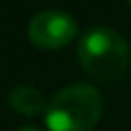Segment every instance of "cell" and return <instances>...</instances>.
Wrapping results in <instances>:
<instances>
[{
    "label": "cell",
    "instance_id": "1",
    "mask_svg": "<svg viewBox=\"0 0 131 131\" xmlns=\"http://www.w3.org/2000/svg\"><path fill=\"white\" fill-rule=\"evenodd\" d=\"M103 114V96L94 85H68L48 103L44 118L50 131H92Z\"/></svg>",
    "mask_w": 131,
    "mask_h": 131
},
{
    "label": "cell",
    "instance_id": "2",
    "mask_svg": "<svg viewBox=\"0 0 131 131\" xmlns=\"http://www.w3.org/2000/svg\"><path fill=\"white\" fill-rule=\"evenodd\" d=\"M77 57L90 77L98 81H114L125 74L129 66V46L116 31L96 26L81 37Z\"/></svg>",
    "mask_w": 131,
    "mask_h": 131
},
{
    "label": "cell",
    "instance_id": "3",
    "mask_svg": "<svg viewBox=\"0 0 131 131\" xmlns=\"http://www.w3.org/2000/svg\"><path fill=\"white\" fill-rule=\"evenodd\" d=\"M77 22L63 11H42L28 24V39L33 46L44 50H57L63 48L74 39Z\"/></svg>",
    "mask_w": 131,
    "mask_h": 131
},
{
    "label": "cell",
    "instance_id": "4",
    "mask_svg": "<svg viewBox=\"0 0 131 131\" xmlns=\"http://www.w3.org/2000/svg\"><path fill=\"white\" fill-rule=\"evenodd\" d=\"M9 105L15 109L18 114L24 116H37V114L46 112L48 103L44 94L33 85H18L9 92Z\"/></svg>",
    "mask_w": 131,
    "mask_h": 131
},
{
    "label": "cell",
    "instance_id": "5",
    "mask_svg": "<svg viewBox=\"0 0 131 131\" xmlns=\"http://www.w3.org/2000/svg\"><path fill=\"white\" fill-rule=\"evenodd\" d=\"M20 131H39V129H35V127H22Z\"/></svg>",
    "mask_w": 131,
    "mask_h": 131
},
{
    "label": "cell",
    "instance_id": "6",
    "mask_svg": "<svg viewBox=\"0 0 131 131\" xmlns=\"http://www.w3.org/2000/svg\"><path fill=\"white\" fill-rule=\"evenodd\" d=\"M129 7H131V0H129Z\"/></svg>",
    "mask_w": 131,
    "mask_h": 131
}]
</instances>
